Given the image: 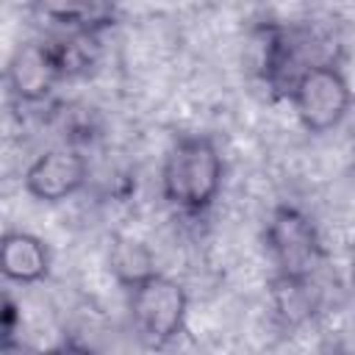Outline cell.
<instances>
[{
  "label": "cell",
  "instance_id": "cell-1",
  "mask_svg": "<svg viewBox=\"0 0 355 355\" xmlns=\"http://www.w3.org/2000/svg\"><path fill=\"white\" fill-rule=\"evenodd\" d=\"M225 178V164L216 144L208 136H183L164 155L161 166V189L164 197L189 214L205 211Z\"/></svg>",
  "mask_w": 355,
  "mask_h": 355
},
{
  "label": "cell",
  "instance_id": "cell-2",
  "mask_svg": "<svg viewBox=\"0 0 355 355\" xmlns=\"http://www.w3.org/2000/svg\"><path fill=\"white\" fill-rule=\"evenodd\" d=\"M294 114L308 133L338 128L349 111L352 92L344 72L333 64H308L288 89Z\"/></svg>",
  "mask_w": 355,
  "mask_h": 355
},
{
  "label": "cell",
  "instance_id": "cell-3",
  "mask_svg": "<svg viewBox=\"0 0 355 355\" xmlns=\"http://www.w3.org/2000/svg\"><path fill=\"white\" fill-rule=\"evenodd\" d=\"M186 316L189 294L178 280L155 272L130 288V319L147 344L164 347L178 338L186 327Z\"/></svg>",
  "mask_w": 355,
  "mask_h": 355
},
{
  "label": "cell",
  "instance_id": "cell-4",
  "mask_svg": "<svg viewBox=\"0 0 355 355\" xmlns=\"http://www.w3.org/2000/svg\"><path fill=\"white\" fill-rule=\"evenodd\" d=\"M266 250L280 277H313L322 261V244L313 222L291 205L275 208L266 225Z\"/></svg>",
  "mask_w": 355,
  "mask_h": 355
},
{
  "label": "cell",
  "instance_id": "cell-5",
  "mask_svg": "<svg viewBox=\"0 0 355 355\" xmlns=\"http://www.w3.org/2000/svg\"><path fill=\"white\" fill-rule=\"evenodd\" d=\"M69 64L72 55L64 47H55L50 42H25L8 61V86L17 100H44Z\"/></svg>",
  "mask_w": 355,
  "mask_h": 355
},
{
  "label": "cell",
  "instance_id": "cell-6",
  "mask_svg": "<svg viewBox=\"0 0 355 355\" xmlns=\"http://www.w3.org/2000/svg\"><path fill=\"white\" fill-rule=\"evenodd\" d=\"M89 180L86 158L72 147H53L25 169V191L39 202H61L78 194Z\"/></svg>",
  "mask_w": 355,
  "mask_h": 355
},
{
  "label": "cell",
  "instance_id": "cell-7",
  "mask_svg": "<svg viewBox=\"0 0 355 355\" xmlns=\"http://www.w3.org/2000/svg\"><path fill=\"white\" fill-rule=\"evenodd\" d=\"M0 272L6 280L31 286L47 277L50 272V250L47 244L25 230H11L0 244Z\"/></svg>",
  "mask_w": 355,
  "mask_h": 355
},
{
  "label": "cell",
  "instance_id": "cell-8",
  "mask_svg": "<svg viewBox=\"0 0 355 355\" xmlns=\"http://www.w3.org/2000/svg\"><path fill=\"white\" fill-rule=\"evenodd\" d=\"M33 6L44 19L80 33H92L114 22V0H33Z\"/></svg>",
  "mask_w": 355,
  "mask_h": 355
},
{
  "label": "cell",
  "instance_id": "cell-9",
  "mask_svg": "<svg viewBox=\"0 0 355 355\" xmlns=\"http://www.w3.org/2000/svg\"><path fill=\"white\" fill-rule=\"evenodd\" d=\"M108 263H111V272L116 275V280L128 288H133L136 283L155 275L153 252L147 250V244H141L139 239H130V236L114 239L111 252H108Z\"/></svg>",
  "mask_w": 355,
  "mask_h": 355
},
{
  "label": "cell",
  "instance_id": "cell-10",
  "mask_svg": "<svg viewBox=\"0 0 355 355\" xmlns=\"http://www.w3.org/2000/svg\"><path fill=\"white\" fill-rule=\"evenodd\" d=\"M275 305L286 322L297 324V322H305L308 316H313V311L319 305V291L311 277H277Z\"/></svg>",
  "mask_w": 355,
  "mask_h": 355
}]
</instances>
